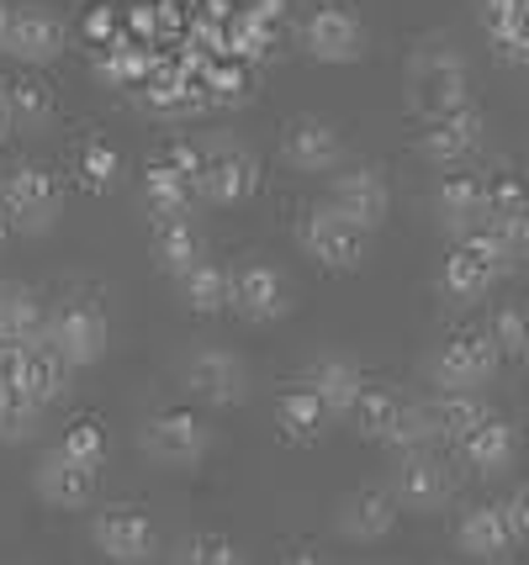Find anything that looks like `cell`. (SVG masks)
I'll use <instances>...</instances> for the list:
<instances>
[{
    "label": "cell",
    "instance_id": "1",
    "mask_svg": "<svg viewBox=\"0 0 529 565\" xmlns=\"http://www.w3.org/2000/svg\"><path fill=\"white\" fill-rule=\"evenodd\" d=\"M514 265H519V254H514L493 227H477V233H466V238L445 254L440 291L451 296V301H461V307H472V301H482Z\"/></svg>",
    "mask_w": 529,
    "mask_h": 565
},
{
    "label": "cell",
    "instance_id": "2",
    "mask_svg": "<svg viewBox=\"0 0 529 565\" xmlns=\"http://www.w3.org/2000/svg\"><path fill=\"white\" fill-rule=\"evenodd\" d=\"M408 106L424 122H440V117H451L461 106H472V70H466V58L455 49L413 53V64H408Z\"/></svg>",
    "mask_w": 529,
    "mask_h": 565
},
{
    "label": "cell",
    "instance_id": "3",
    "mask_svg": "<svg viewBox=\"0 0 529 565\" xmlns=\"http://www.w3.org/2000/svg\"><path fill=\"white\" fill-rule=\"evenodd\" d=\"M355 434L371 444H387V449H429V423H424V407L419 402H403L398 392H387V386H366L360 402H355Z\"/></svg>",
    "mask_w": 529,
    "mask_h": 565
},
{
    "label": "cell",
    "instance_id": "4",
    "mask_svg": "<svg viewBox=\"0 0 529 565\" xmlns=\"http://www.w3.org/2000/svg\"><path fill=\"white\" fill-rule=\"evenodd\" d=\"M49 344L64 354L70 370H91L106 360V344H112V328H106V312L91 301V296H70L49 312Z\"/></svg>",
    "mask_w": 529,
    "mask_h": 565
},
{
    "label": "cell",
    "instance_id": "5",
    "mask_svg": "<svg viewBox=\"0 0 529 565\" xmlns=\"http://www.w3.org/2000/svg\"><path fill=\"white\" fill-rule=\"evenodd\" d=\"M498 349L487 339V328H461L451 333L445 344L434 349V360H429V381L440 386V392H482L493 375H498Z\"/></svg>",
    "mask_w": 529,
    "mask_h": 565
},
{
    "label": "cell",
    "instance_id": "6",
    "mask_svg": "<svg viewBox=\"0 0 529 565\" xmlns=\"http://www.w3.org/2000/svg\"><path fill=\"white\" fill-rule=\"evenodd\" d=\"M455 497V470L445 455L429 449H408L398 455V470H392V502L408 508V513H440Z\"/></svg>",
    "mask_w": 529,
    "mask_h": 565
},
{
    "label": "cell",
    "instance_id": "7",
    "mask_svg": "<svg viewBox=\"0 0 529 565\" xmlns=\"http://www.w3.org/2000/svg\"><path fill=\"white\" fill-rule=\"evenodd\" d=\"M297 238H303L307 259H313L318 270H328V275H355L360 265H366V244H371V233L350 227V222L339 217V212H328V206L307 212Z\"/></svg>",
    "mask_w": 529,
    "mask_h": 565
},
{
    "label": "cell",
    "instance_id": "8",
    "mask_svg": "<svg viewBox=\"0 0 529 565\" xmlns=\"http://www.w3.org/2000/svg\"><path fill=\"white\" fill-rule=\"evenodd\" d=\"M228 307L250 328H265V322H281L292 312V286H286V275L276 265L250 259V265L228 270Z\"/></svg>",
    "mask_w": 529,
    "mask_h": 565
},
{
    "label": "cell",
    "instance_id": "9",
    "mask_svg": "<svg viewBox=\"0 0 529 565\" xmlns=\"http://www.w3.org/2000/svg\"><path fill=\"white\" fill-rule=\"evenodd\" d=\"M186 392L207 402V407H239L250 396V370L233 349H218V344H197L186 354Z\"/></svg>",
    "mask_w": 529,
    "mask_h": 565
},
{
    "label": "cell",
    "instance_id": "10",
    "mask_svg": "<svg viewBox=\"0 0 529 565\" xmlns=\"http://www.w3.org/2000/svg\"><path fill=\"white\" fill-rule=\"evenodd\" d=\"M303 49L318 64H360L366 58V22L350 6H313L303 22Z\"/></svg>",
    "mask_w": 529,
    "mask_h": 565
},
{
    "label": "cell",
    "instance_id": "11",
    "mask_svg": "<svg viewBox=\"0 0 529 565\" xmlns=\"http://www.w3.org/2000/svg\"><path fill=\"white\" fill-rule=\"evenodd\" d=\"M328 212H339L360 233H377L381 222H387V212H392V191H387L381 170L360 164V170L334 174L328 180Z\"/></svg>",
    "mask_w": 529,
    "mask_h": 565
},
{
    "label": "cell",
    "instance_id": "12",
    "mask_svg": "<svg viewBox=\"0 0 529 565\" xmlns=\"http://www.w3.org/2000/svg\"><path fill=\"white\" fill-rule=\"evenodd\" d=\"M260 185V164L239 143H212L202 148V170H197V196L212 206H239L254 196Z\"/></svg>",
    "mask_w": 529,
    "mask_h": 565
},
{
    "label": "cell",
    "instance_id": "13",
    "mask_svg": "<svg viewBox=\"0 0 529 565\" xmlns=\"http://www.w3.org/2000/svg\"><path fill=\"white\" fill-rule=\"evenodd\" d=\"M144 449H149L159 466H202L207 449H212V434H207V423L197 418V413H180V407H170V413H154L149 423H144Z\"/></svg>",
    "mask_w": 529,
    "mask_h": 565
},
{
    "label": "cell",
    "instance_id": "14",
    "mask_svg": "<svg viewBox=\"0 0 529 565\" xmlns=\"http://www.w3.org/2000/svg\"><path fill=\"white\" fill-rule=\"evenodd\" d=\"M91 540L112 565H144L159 550V529L138 508H102L96 523H91Z\"/></svg>",
    "mask_w": 529,
    "mask_h": 565
},
{
    "label": "cell",
    "instance_id": "15",
    "mask_svg": "<svg viewBox=\"0 0 529 565\" xmlns=\"http://www.w3.org/2000/svg\"><path fill=\"white\" fill-rule=\"evenodd\" d=\"M482 138H487V117H482L477 106H461V111L440 117V122H424L419 153H424L434 170H461L466 159H477Z\"/></svg>",
    "mask_w": 529,
    "mask_h": 565
},
{
    "label": "cell",
    "instance_id": "16",
    "mask_svg": "<svg viewBox=\"0 0 529 565\" xmlns=\"http://www.w3.org/2000/svg\"><path fill=\"white\" fill-rule=\"evenodd\" d=\"M0 201H6V212H11V222H17L22 233H49L53 222H59V212H64L53 174L49 170H32V164H22V170L6 174Z\"/></svg>",
    "mask_w": 529,
    "mask_h": 565
},
{
    "label": "cell",
    "instance_id": "17",
    "mask_svg": "<svg viewBox=\"0 0 529 565\" xmlns=\"http://www.w3.org/2000/svg\"><path fill=\"white\" fill-rule=\"evenodd\" d=\"M281 159L303 174H334L345 164V132L324 117H297L281 138Z\"/></svg>",
    "mask_w": 529,
    "mask_h": 565
},
{
    "label": "cell",
    "instance_id": "18",
    "mask_svg": "<svg viewBox=\"0 0 529 565\" xmlns=\"http://www.w3.org/2000/svg\"><path fill=\"white\" fill-rule=\"evenodd\" d=\"M434 212H440V227L461 244L466 233L487 227V180H482V174L451 170L440 180V191H434Z\"/></svg>",
    "mask_w": 529,
    "mask_h": 565
},
{
    "label": "cell",
    "instance_id": "19",
    "mask_svg": "<svg viewBox=\"0 0 529 565\" xmlns=\"http://www.w3.org/2000/svg\"><path fill=\"white\" fill-rule=\"evenodd\" d=\"M70 49V26L49 17V11H17L11 17V43H6V58H17L27 70H49L53 58H64Z\"/></svg>",
    "mask_w": 529,
    "mask_h": 565
},
{
    "label": "cell",
    "instance_id": "20",
    "mask_svg": "<svg viewBox=\"0 0 529 565\" xmlns=\"http://www.w3.org/2000/svg\"><path fill=\"white\" fill-rule=\"evenodd\" d=\"M96 481H102V470L75 466V460H70V455H59V449H49V455L38 460V470H32V487H38V497H43L49 508H64V513L91 508Z\"/></svg>",
    "mask_w": 529,
    "mask_h": 565
},
{
    "label": "cell",
    "instance_id": "21",
    "mask_svg": "<svg viewBox=\"0 0 529 565\" xmlns=\"http://www.w3.org/2000/svg\"><path fill=\"white\" fill-rule=\"evenodd\" d=\"M398 502L392 492H381V487H360L339 502V513H334V529L345 534L350 544H381L392 529H398Z\"/></svg>",
    "mask_w": 529,
    "mask_h": 565
},
{
    "label": "cell",
    "instance_id": "22",
    "mask_svg": "<svg viewBox=\"0 0 529 565\" xmlns=\"http://www.w3.org/2000/svg\"><path fill=\"white\" fill-rule=\"evenodd\" d=\"M455 550L482 565H504L519 544L508 534L504 508H498V502H482V508H466V513H461V523H455Z\"/></svg>",
    "mask_w": 529,
    "mask_h": 565
},
{
    "label": "cell",
    "instance_id": "23",
    "mask_svg": "<svg viewBox=\"0 0 529 565\" xmlns=\"http://www.w3.org/2000/svg\"><path fill=\"white\" fill-rule=\"evenodd\" d=\"M461 449V460L477 470V476H504V470H514V455H519V434H514V423L498 418V413H487V418L466 434V439L455 444Z\"/></svg>",
    "mask_w": 529,
    "mask_h": 565
},
{
    "label": "cell",
    "instance_id": "24",
    "mask_svg": "<svg viewBox=\"0 0 529 565\" xmlns=\"http://www.w3.org/2000/svg\"><path fill=\"white\" fill-rule=\"evenodd\" d=\"M307 392L324 402L328 418H350L360 392H366V375H360V365L345 360V354H324V360L313 365V375H307Z\"/></svg>",
    "mask_w": 529,
    "mask_h": 565
},
{
    "label": "cell",
    "instance_id": "25",
    "mask_svg": "<svg viewBox=\"0 0 529 565\" xmlns=\"http://www.w3.org/2000/svg\"><path fill=\"white\" fill-rule=\"evenodd\" d=\"M49 333V312H43V301H38V291L32 286H22V280H6L0 286V344H38Z\"/></svg>",
    "mask_w": 529,
    "mask_h": 565
},
{
    "label": "cell",
    "instance_id": "26",
    "mask_svg": "<svg viewBox=\"0 0 529 565\" xmlns=\"http://www.w3.org/2000/svg\"><path fill=\"white\" fill-rule=\"evenodd\" d=\"M419 407H424L429 439H434V444H440V439L461 444L482 418H487V402H482L477 392H434L429 402H419Z\"/></svg>",
    "mask_w": 529,
    "mask_h": 565
},
{
    "label": "cell",
    "instance_id": "27",
    "mask_svg": "<svg viewBox=\"0 0 529 565\" xmlns=\"http://www.w3.org/2000/svg\"><path fill=\"white\" fill-rule=\"evenodd\" d=\"M70 375L75 370L64 365V354L49 344V333L38 339V344L22 349V392L38 402V407H49V402H59V396L70 392Z\"/></svg>",
    "mask_w": 529,
    "mask_h": 565
},
{
    "label": "cell",
    "instance_id": "28",
    "mask_svg": "<svg viewBox=\"0 0 529 565\" xmlns=\"http://www.w3.org/2000/svg\"><path fill=\"white\" fill-rule=\"evenodd\" d=\"M191 201H197V191H191V180H186V174H176L165 159L149 164V174H144V212H149L159 227H165V222L191 217Z\"/></svg>",
    "mask_w": 529,
    "mask_h": 565
},
{
    "label": "cell",
    "instance_id": "29",
    "mask_svg": "<svg viewBox=\"0 0 529 565\" xmlns=\"http://www.w3.org/2000/svg\"><path fill=\"white\" fill-rule=\"evenodd\" d=\"M207 259V238L202 227L186 217V222H165V227H154V265L165 275H191L197 265Z\"/></svg>",
    "mask_w": 529,
    "mask_h": 565
},
{
    "label": "cell",
    "instance_id": "30",
    "mask_svg": "<svg viewBox=\"0 0 529 565\" xmlns=\"http://www.w3.org/2000/svg\"><path fill=\"white\" fill-rule=\"evenodd\" d=\"M324 402L307 392V386H292V392L276 396V428L286 444H318V434H324Z\"/></svg>",
    "mask_w": 529,
    "mask_h": 565
},
{
    "label": "cell",
    "instance_id": "31",
    "mask_svg": "<svg viewBox=\"0 0 529 565\" xmlns=\"http://www.w3.org/2000/svg\"><path fill=\"white\" fill-rule=\"evenodd\" d=\"M180 296H186V307L202 312V318L228 312V270L223 265H212V259H202L191 275H180Z\"/></svg>",
    "mask_w": 529,
    "mask_h": 565
},
{
    "label": "cell",
    "instance_id": "32",
    "mask_svg": "<svg viewBox=\"0 0 529 565\" xmlns=\"http://www.w3.org/2000/svg\"><path fill=\"white\" fill-rule=\"evenodd\" d=\"M487 339L498 360H529V307H498L487 322Z\"/></svg>",
    "mask_w": 529,
    "mask_h": 565
},
{
    "label": "cell",
    "instance_id": "33",
    "mask_svg": "<svg viewBox=\"0 0 529 565\" xmlns=\"http://www.w3.org/2000/svg\"><path fill=\"white\" fill-rule=\"evenodd\" d=\"M59 455H70L75 466H85V470H102V460H106V428L96 418H80V423H70V434L53 444Z\"/></svg>",
    "mask_w": 529,
    "mask_h": 565
},
{
    "label": "cell",
    "instance_id": "34",
    "mask_svg": "<svg viewBox=\"0 0 529 565\" xmlns=\"http://www.w3.org/2000/svg\"><path fill=\"white\" fill-rule=\"evenodd\" d=\"M38 402L22 392V386H6L0 392V444H22L32 439V428H38Z\"/></svg>",
    "mask_w": 529,
    "mask_h": 565
},
{
    "label": "cell",
    "instance_id": "35",
    "mask_svg": "<svg viewBox=\"0 0 529 565\" xmlns=\"http://www.w3.org/2000/svg\"><path fill=\"white\" fill-rule=\"evenodd\" d=\"M519 212H529V191L519 185V174H493L487 180V227L514 222Z\"/></svg>",
    "mask_w": 529,
    "mask_h": 565
},
{
    "label": "cell",
    "instance_id": "36",
    "mask_svg": "<svg viewBox=\"0 0 529 565\" xmlns=\"http://www.w3.org/2000/svg\"><path fill=\"white\" fill-rule=\"evenodd\" d=\"M477 17H482V26H487V38L504 43L508 32L525 22V6H519V0H477Z\"/></svg>",
    "mask_w": 529,
    "mask_h": 565
},
{
    "label": "cell",
    "instance_id": "37",
    "mask_svg": "<svg viewBox=\"0 0 529 565\" xmlns=\"http://www.w3.org/2000/svg\"><path fill=\"white\" fill-rule=\"evenodd\" d=\"M186 565H244V555L223 534H197V540L186 544Z\"/></svg>",
    "mask_w": 529,
    "mask_h": 565
},
{
    "label": "cell",
    "instance_id": "38",
    "mask_svg": "<svg viewBox=\"0 0 529 565\" xmlns=\"http://www.w3.org/2000/svg\"><path fill=\"white\" fill-rule=\"evenodd\" d=\"M498 508H504V523H508V534H514V544H529V481L514 487Z\"/></svg>",
    "mask_w": 529,
    "mask_h": 565
},
{
    "label": "cell",
    "instance_id": "39",
    "mask_svg": "<svg viewBox=\"0 0 529 565\" xmlns=\"http://www.w3.org/2000/svg\"><path fill=\"white\" fill-rule=\"evenodd\" d=\"M117 170H123V159H117V153H112L106 143H91V148H85V174H91L96 185H112V180H117Z\"/></svg>",
    "mask_w": 529,
    "mask_h": 565
},
{
    "label": "cell",
    "instance_id": "40",
    "mask_svg": "<svg viewBox=\"0 0 529 565\" xmlns=\"http://www.w3.org/2000/svg\"><path fill=\"white\" fill-rule=\"evenodd\" d=\"M6 106H11V117H17V111H27L32 122H38V117H49V100H43V90H38V85H11Z\"/></svg>",
    "mask_w": 529,
    "mask_h": 565
},
{
    "label": "cell",
    "instance_id": "41",
    "mask_svg": "<svg viewBox=\"0 0 529 565\" xmlns=\"http://www.w3.org/2000/svg\"><path fill=\"white\" fill-rule=\"evenodd\" d=\"M6 386H22V349L17 344H0V392Z\"/></svg>",
    "mask_w": 529,
    "mask_h": 565
},
{
    "label": "cell",
    "instance_id": "42",
    "mask_svg": "<svg viewBox=\"0 0 529 565\" xmlns=\"http://www.w3.org/2000/svg\"><path fill=\"white\" fill-rule=\"evenodd\" d=\"M11 17H17V11L0 0V53H6V43H11Z\"/></svg>",
    "mask_w": 529,
    "mask_h": 565
},
{
    "label": "cell",
    "instance_id": "43",
    "mask_svg": "<svg viewBox=\"0 0 529 565\" xmlns=\"http://www.w3.org/2000/svg\"><path fill=\"white\" fill-rule=\"evenodd\" d=\"M11 127H17V117H11V106H6V100H0V143H6V138H11Z\"/></svg>",
    "mask_w": 529,
    "mask_h": 565
},
{
    "label": "cell",
    "instance_id": "44",
    "mask_svg": "<svg viewBox=\"0 0 529 565\" xmlns=\"http://www.w3.org/2000/svg\"><path fill=\"white\" fill-rule=\"evenodd\" d=\"M286 565H324V561H318V555H303V550H297V555H286Z\"/></svg>",
    "mask_w": 529,
    "mask_h": 565
},
{
    "label": "cell",
    "instance_id": "45",
    "mask_svg": "<svg viewBox=\"0 0 529 565\" xmlns=\"http://www.w3.org/2000/svg\"><path fill=\"white\" fill-rule=\"evenodd\" d=\"M519 6H525V22H529V0H519Z\"/></svg>",
    "mask_w": 529,
    "mask_h": 565
},
{
    "label": "cell",
    "instance_id": "46",
    "mask_svg": "<svg viewBox=\"0 0 529 565\" xmlns=\"http://www.w3.org/2000/svg\"><path fill=\"white\" fill-rule=\"evenodd\" d=\"M525 259H529V244H525Z\"/></svg>",
    "mask_w": 529,
    "mask_h": 565
}]
</instances>
